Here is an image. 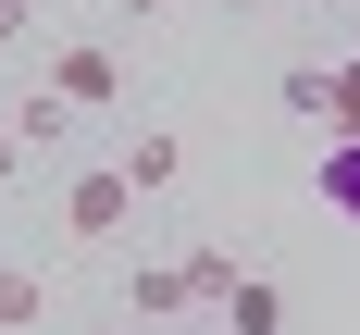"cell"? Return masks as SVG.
Segmentation results:
<instances>
[{
    "label": "cell",
    "instance_id": "obj_16",
    "mask_svg": "<svg viewBox=\"0 0 360 335\" xmlns=\"http://www.w3.org/2000/svg\"><path fill=\"white\" fill-rule=\"evenodd\" d=\"M100 335H137V323H100Z\"/></svg>",
    "mask_w": 360,
    "mask_h": 335
},
{
    "label": "cell",
    "instance_id": "obj_13",
    "mask_svg": "<svg viewBox=\"0 0 360 335\" xmlns=\"http://www.w3.org/2000/svg\"><path fill=\"white\" fill-rule=\"evenodd\" d=\"M13 162H25V137H13V124H0V174H13Z\"/></svg>",
    "mask_w": 360,
    "mask_h": 335
},
{
    "label": "cell",
    "instance_id": "obj_14",
    "mask_svg": "<svg viewBox=\"0 0 360 335\" xmlns=\"http://www.w3.org/2000/svg\"><path fill=\"white\" fill-rule=\"evenodd\" d=\"M112 13H137V25H149V13H162V0H112Z\"/></svg>",
    "mask_w": 360,
    "mask_h": 335
},
{
    "label": "cell",
    "instance_id": "obj_12",
    "mask_svg": "<svg viewBox=\"0 0 360 335\" xmlns=\"http://www.w3.org/2000/svg\"><path fill=\"white\" fill-rule=\"evenodd\" d=\"M25 25H37V0H0V37H25Z\"/></svg>",
    "mask_w": 360,
    "mask_h": 335
},
{
    "label": "cell",
    "instance_id": "obj_7",
    "mask_svg": "<svg viewBox=\"0 0 360 335\" xmlns=\"http://www.w3.org/2000/svg\"><path fill=\"white\" fill-rule=\"evenodd\" d=\"M13 137H25V149H63V137H75V100L25 87V100H13Z\"/></svg>",
    "mask_w": 360,
    "mask_h": 335
},
{
    "label": "cell",
    "instance_id": "obj_5",
    "mask_svg": "<svg viewBox=\"0 0 360 335\" xmlns=\"http://www.w3.org/2000/svg\"><path fill=\"white\" fill-rule=\"evenodd\" d=\"M174 174H186V149H174V124H137V149H124V186H137V199H162Z\"/></svg>",
    "mask_w": 360,
    "mask_h": 335
},
{
    "label": "cell",
    "instance_id": "obj_2",
    "mask_svg": "<svg viewBox=\"0 0 360 335\" xmlns=\"http://www.w3.org/2000/svg\"><path fill=\"white\" fill-rule=\"evenodd\" d=\"M124 211H137L124 162H100V174H75V186H63V236H87V249H112V236H124Z\"/></svg>",
    "mask_w": 360,
    "mask_h": 335
},
{
    "label": "cell",
    "instance_id": "obj_15",
    "mask_svg": "<svg viewBox=\"0 0 360 335\" xmlns=\"http://www.w3.org/2000/svg\"><path fill=\"white\" fill-rule=\"evenodd\" d=\"M224 13H274V0H224Z\"/></svg>",
    "mask_w": 360,
    "mask_h": 335
},
{
    "label": "cell",
    "instance_id": "obj_11",
    "mask_svg": "<svg viewBox=\"0 0 360 335\" xmlns=\"http://www.w3.org/2000/svg\"><path fill=\"white\" fill-rule=\"evenodd\" d=\"M335 137H360V50L335 63Z\"/></svg>",
    "mask_w": 360,
    "mask_h": 335
},
{
    "label": "cell",
    "instance_id": "obj_6",
    "mask_svg": "<svg viewBox=\"0 0 360 335\" xmlns=\"http://www.w3.org/2000/svg\"><path fill=\"white\" fill-rule=\"evenodd\" d=\"M37 323H50V286L25 261H0V335H37Z\"/></svg>",
    "mask_w": 360,
    "mask_h": 335
},
{
    "label": "cell",
    "instance_id": "obj_3",
    "mask_svg": "<svg viewBox=\"0 0 360 335\" xmlns=\"http://www.w3.org/2000/svg\"><path fill=\"white\" fill-rule=\"evenodd\" d=\"M124 310H137V323H174V310H199V273H186V261H137V273H124Z\"/></svg>",
    "mask_w": 360,
    "mask_h": 335
},
{
    "label": "cell",
    "instance_id": "obj_1",
    "mask_svg": "<svg viewBox=\"0 0 360 335\" xmlns=\"http://www.w3.org/2000/svg\"><path fill=\"white\" fill-rule=\"evenodd\" d=\"M37 87H50V100H75V112H124V63H112L100 37H63Z\"/></svg>",
    "mask_w": 360,
    "mask_h": 335
},
{
    "label": "cell",
    "instance_id": "obj_17",
    "mask_svg": "<svg viewBox=\"0 0 360 335\" xmlns=\"http://www.w3.org/2000/svg\"><path fill=\"white\" fill-rule=\"evenodd\" d=\"M348 50H360V37H348Z\"/></svg>",
    "mask_w": 360,
    "mask_h": 335
},
{
    "label": "cell",
    "instance_id": "obj_8",
    "mask_svg": "<svg viewBox=\"0 0 360 335\" xmlns=\"http://www.w3.org/2000/svg\"><path fill=\"white\" fill-rule=\"evenodd\" d=\"M274 100L311 112V124H335V74H323V63H286V87H274Z\"/></svg>",
    "mask_w": 360,
    "mask_h": 335
},
{
    "label": "cell",
    "instance_id": "obj_9",
    "mask_svg": "<svg viewBox=\"0 0 360 335\" xmlns=\"http://www.w3.org/2000/svg\"><path fill=\"white\" fill-rule=\"evenodd\" d=\"M323 211H348V223H360V137H335V149H323Z\"/></svg>",
    "mask_w": 360,
    "mask_h": 335
},
{
    "label": "cell",
    "instance_id": "obj_4",
    "mask_svg": "<svg viewBox=\"0 0 360 335\" xmlns=\"http://www.w3.org/2000/svg\"><path fill=\"white\" fill-rule=\"evenodd\" d=\"M224 335H286V286H274V273H236V298H224Z\"/></svg>",
    "mask_w": 360,
    "mask_h": 335
},
{
    "label": "cell",
    "instance_id": "obj_10",
    "mask_svg": "<svg viewBox=\"0 0 360 335\" xmlns=\"http://www.w3.org/2000/svg\"><path fill=\"white\" fill-rule=\"evenodd\" d=\"M186 273H199V310H224V298H236V261H224V249H186Z\"/></svg>",
    "mask_w": 360,
    "mask_h": 335
}]
</instances>
